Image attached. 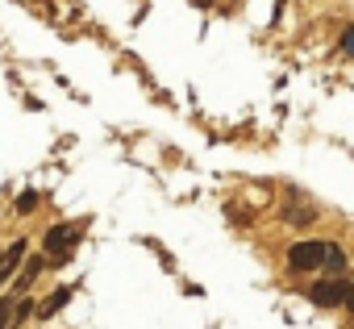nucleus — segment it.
<instances>
[{
	"label": "nucleus",
	"mask_w": 354,
	"mask_h": 329,
	"mask_svg": "<svg viewBox=\"0 0 354 329\" xmlns=\"http://www.w3.org/2000/svg\"><path fill=\"white\" fill-rule=\"evenodd\" d=\"M42 271H46V258H42V254L26 258V271H21V275L13 279V292H17V296H26V292H30V283H34V279H38Z\"/></svg>",
	"instance_id": "nucleus-4"
},
{
	"label": "nucleus",
	"mask_w": 354,
	"mask_h": 329,
	"mask_svg": "<svg viewBox=\"0 0 354 329\" xmlns=\"http://www.w3.org/2000/svg\"><path fill=\"white\" fill-rule=\"evenodd\" d=\"M346 296H350V288L333 275V279H321V283H313L308 288V300L313 304H321V308H333V304H346Z\"/></svg>",
	"instance_id": "nucleus-2"
},
{
	"label": "nucleus",
	"mask_w": 354,
	"mask_h": 329,
	"mask_svg": "<svg viewBox=\"0 0 354 329\" xmlns=\"http://www.w3.org/2000/svg\"><path fill=\"white\" fill-rule=\"evenodd\" d=\"M288 267L292 271H329V275H342L346 254L333 242H296L288 250Z\"/></svg>",
	"instance_id": "nucleus-1"
},
{
	"label": "nucleus",
	"mask_w": 354,
	"mask_h": 329,
	"mask_svg": "<svg viewBox=\"0 0 354 329\" xmlns=\"http://www.w3.org/2000/svg\"><path fill=\"white\" fill-rule=\"evenodd\" d=\"M21 258H26V238H21V242H13V246L5 250V263H0V283H9V279L17 275Z\"/></svg>",
	"instance_id": "nucleus-5"
},
{
	"label": "nucleus",
	"mask_w": 354,
	"mask_h": 329,
	"mask_svg": "<svg viewBox=\"0 0 354 329\" xmlns=\"http://www.w3.org/2000/svg\"><path fill=\"white\" fill-rule=\"evenodd\" d=\"M13 209H17V213H34V209H38V192H21V196L13 200Z\"/></svg>",
	"instance_id": "nucleus-8"
},
{
	"label": "nucleus",
	"mask_w": 354,
	"mask_h": 329,
	"mask_svg": "<svg viewBox=\"0 0 354 329\" xmlns=\"http://www.w3.org/2000/svg\"><path fill=\"white\" fill-rule=\"evenodd\" d=\"M75 242H80L75 225H50V229H46V250H50V254H71Z\"/></svg>",
	"instance_id": "nucleus-3"
},
{
	"label": "nucleus",
	"mask_w": 354,
	"mask_h": 329,
	"mask_svg": "<svg viewBox=\"0 0 354 329\" xmlns=\"http://www.w3.org/2000/svg\"><path fill=\"white\" fill-rule=\"evenodd\" d=\"M13 300H17V296H0V325H9V321H13V308H17Z\"/></svg>",
	"instance_id": "nucleus-9"
},
{
	"label": "nucleus",
	"mask_w": 354,
	"mask_h": 329,
	"mask_svg": "<svg viewBox=\"0 0 354 329\" xmlns=\"http://www.w3.org/2000/svg\"><path fill=\"white\" fill-rule=\"evenodd\" d=\"M34 312H38V304H34L30 296H17V308H13V325L21 329V325H26V321H30Z\"/></svg>",
	"instance_id": "nucleus-7"
},
{
	"label": "nucleus",
	"mask_w": 354,
	"mask_h": 329,
	"mask_svg": "<svg viewBox=\"0 0 354 329\" xmlns=\"http://www.w3.org/2000/svg\"><path fill=\"white\" fill-rule=\"evenodd\" d=\"M67 300H71V288H55V292L38 304V317H55V312H63V308H67Z\"/></svg>",
	"instance_id": "nucleus-6"
},
{
	"label": "nucleus",
	"mask_w": 354,
	"mask_h": 329,
	"mask_svg": "<svg viewBox=\"0 0 354 329\" xmlns=\"http://www.w3.org/2000/svg\"><path fill=\"white\" fill-rule=\"evenodd\" d=\"M192 5H201V9H205V5H213V0H192Z\"/></svg>",
	"instance_id": "nucleus-12"
},
{
	"label": "nucleus",
	"mask_w": 354,
	"mask_h": 329,
	"mask_svg": "<svg viewBox=\"0 0 354 329\" xmlns=\"http://www.w3.org/2000/svg\"><path fill=\"white\" fill-rule=\"evenodd\" d=\"M342 55H354V26H350L346 38H342Z\"/></svg>",
	"instance_id": "nucleus-10"
},
{
	"label": "nucleus",
	"mask_w": 354,
	"mask_h": 329,
	"mask_svg": "<svg viewBox=\"0 0 354 329\" xmlns=\"http://www.w3.org/2000/svg\"><path fill=\"white\" fill-rule=\"evenodd\" d=\"M346 308L354 312V283H350V296H346Z\"/></svg>",
	"instance_id": "nucleus-11"
},
{
	"label": "nucleus",
	"mask_w": 354,
	"mask_h": 329,
	"mask_svg": "<svg viewBox=\"0 0 354 329\" xmlns=\"http://www.w3.org/2000/svg\"><path fill=\"white\" fill-rule=\"evenodd\" d=\"M0 329H5V325H0Z\"/></svg>",
	"instance_id": "nucleus-13"
}]
</instances>
